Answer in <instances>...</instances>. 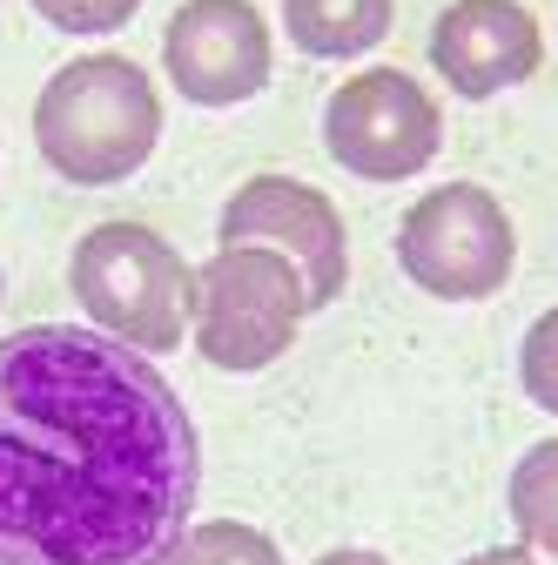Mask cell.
<instances>
[{
	"mask_svg": "<svg viewBox=\"0 0 558 565\" xmlns=\"http://www.w3.org/2000/svg\"><path fill=\"white\" fill-rule=\"evenodd\" d=\"M202 438L155 358L88 323L0 337V565H162Z\"/></svg>",
	"mask_w": 558,
	"mask_h": 565,
	"instance_id": "cell-1",
	"label": "cell"
},
{
	"mask_svg": "<svg viewBox=\"0 0 558 565\" xmlns=\"http://www.w3.org/2000/svg\"><path fill=\"white\" fill-rule=\"evenodd\" d=\"M162 149V88L115 47L61 61L34 95V156L67 189L135 182Z\"/></svg>",
	"mask_w": 558,
	"mask_h": 565,
	"instance_id": "cell-2",
	"label": "cell"
},
{
	"mask_svg": "<svg viewBox=\"0 0 558 565\" xmlns=\"http://www.w3.org/2000/svg\"><path fill=\"white\" fill-rule=\"evenodd\" d=\"M67 290H75L88 330L142 350V358H169L189 343V290L195 263L149 223L115 216L95 223L75 256H67Z\"/></svg>",
	"mask_w": 558,
	"mask_h": 565,
	"instance_id": "cell-3",
	"label": "cell"
},
{
	"mask_svg": "<svg viewBox=\"0 0 558 565\" xmlns=\"http://www.w3.org/2000/svg\"><path fill=\"white\" fill-rule=\"evenodd\" d=\"M310 290L303 276L256 243H216L195 263L189 290V343L208 371L256 377L269 364H283L303 323H310Z\"/></svg>",
	"mask_w": 558,
	"mask_h": 565,
	"instance_id": "cell-4",
	"label": "cell"
},
{
	"mask_svg": "<svg viewBox=\"0 0 558 565\" xmlns=\"http://www.w3.org/2000/svg\"><path fill=\"white\" fill-rule=\"evenodd\" d=\"M397 269L438 303H484L518 269V223L484 182H438L397 216Z\"/></svg>",
	"mask_w": 558,
	"mask_h": 565,
	"instance_id": "cell-5",
	"label": "cell"
},
{
	"mask_svg": "<svg viewBox=\"0 0 558 565\" xmlns=\"http://www.w3.org/2000/svg\"><path fill=\"white\" fill-rule=\"evenodd\" d=\"M323 149L357 182H377V189L417 182L444 156V108L410 67H390V61L357 67L323 102Z\"/></svg>",
	"mask_w": 558,
	"mask_h": 565,
	"instance_id": "cell-6",
	"label": "cell"
},
{
	"mask_svg": "<svg viewBox=\"0 0 558 565\" xmlns=\"http://www.w3.org/2000/svg\"><path fill=\"white\" fill-rule=\"evenodd\" d=\"M223 243H256L276 249L310 290V310H330L343 290H351V223L330 189L262 169L249 175L229 202H223Z\"/></svg>",
	"mask_w": 558,
	"mask_h": 565,
	"instance_id": "cell-7",
	"label": "cell"
},
{
	"mask_svg": "<svg viewBox=\"0 0 558 565\" xmlns=\"http://www.w3.org/2000/svg\"><path fill=\"white\" fill-rule=\"evenodd\" d=\"M162 82L189 108H243L276 82V34L256 0H182L162 28Z\"/></svg>",
	"mask_w": 558,
	"mask_h": 565,
	"instance_id": "cell-8",
	"label": "cell"
},
{
	"mask_svg": "<svg viewBox=\"0 0 558 565\" xmlns=\"http://www.w3.org/2000/svg\"><path fill=\"white\" fill-rule=\"evenodd\" d=\"M431 75L458 102H498L545 67V28L525 0H444L431 21Z\"/></svg>",
	"mask_w": 558,
	"mask_h": 565,
	"instance_id": "cell-9",
	"label": "cell"
},
{
	"mask_svg": "<svg viewBox=\"0 0 558 565\" xmlns=\"http://www.w3.org/2000/svg\"><path fill=\"white\" fill-rule=\"evenodd\" d=\"M276 28L310 61H364L390 41L397 0H283Z\"/></svg>",
	"mask_w": 558,
	"mask_h": 565,
	"instance_id": "cell-10",
	"label": "cell"
},
{
	"mask_svg": "<svg viewBox=\"0 0 558 565\" xmlns=\"http://www.w3.org/2000/svg\"><path fill=\"white\" fill-rule=\"evenodd\" d=\"M505 512L525 552H538L545 565H558V438H538L512 478H505Z\"/></svg>",
	"mask_w": 558,
	"mask_h": 565,
	"instance_id": "cell-11",
	"label": "cell"
},
{
	"mask_svg": "<svg viewBox=\"0 0 558 565\" xmlns=\"http://www.w3.org/2000/svg\"><path fill=\"white\" fill-rule=\"evenodd\" d=\"M162 565H290V558L249 519H189L182 539L162 552Z\"/></svg>",
	"mask_w": 558,
	"mask_h": 565,
	"instance_id": "cell-12",
	"label": "cell"
},
{
	"mask_svg": "<svg viewBox=\"0 0 558 565\" xmlns=\"http://www.w3.org/2000/svg\"><path fill=\"white\" fill-rule=\"evenodd\" d=\"M518 391H525L538 411L558 417V303L538 310V317L525 323V337H518Z\"/></svg>",
	"mask_w": 558,
	"mask_h": 565,
	"instance_id": "cell-13",
	"label": "cell"
},
{
	"mask_svg": "<svg viewBox=\"0 0 558 565\" xmlns=\"http://www.w3.org/2000/svg\"><path fill=\"white\" fill-rule=\"evenodd\" d=\"M28 8L54 28V34H75V41H101V34H121L135 28L142 0H28Z\"/></svg>",
	"mask_w": 558,
	"mask_h": 565,
	"instance_id": "cell-14",
	"label": "cell"
},
{
	"mask_svg": "<svg viewBox=\"0 0 558 565\" xmlns=\"http://www.w3.org/2000/svg\"><path fill=\"white\" fill-rule=\"evenodd\" d=\"M458 565H545V558L512 539V545H484V552H471V558H458Z\"/></svg>",
	"mask_w": 558,
	"mask_h": 565,
	"instance_id": "cell-15",
	"label": "cell"
},
{
	"mask_svg": "<svg viewBox=\"0 0 558 565\" xmlns=\"http://www.w3.org/2000/svg\"><path fill=\"white\" fill-rule=\"evenodd\" d=\"M310 565H397V558H384L377 545H330V552H316Z\"/></svg>",
	"mask_w": 558,
	"mask_h": 565,
	"instance_id": "cell-16",
	"label": "cell"
},
{
	"mask_svg": "<svg viewBox=\"0 0 558 565\" xmlns=\"http://www.w3.org/2000/svg\"><path fill=\"white\" fill-rule=\"evenodd\" d=\"M0 303H8V269H0Z\"/></svg>",
	"mask_w": 558,
	"mask_h": 565,
	"instance_id": "cell-17",
	"label": "cell"
}]
</instances>
